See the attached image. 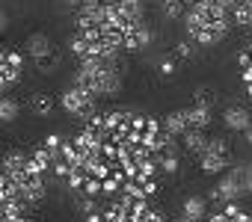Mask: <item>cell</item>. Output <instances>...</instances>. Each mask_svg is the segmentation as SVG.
Here are the masks:
<instances>
[{
  "instance_id": "20",
  "label": "cell",
  "mask_w": 252,
  "mask_h": 222,
  "mask_svg": "<svg viewBox=\"0 0 252 222\" xmlns=\"http://www.w3.org/2000/svg\"><path fill=\"white\" fill-rule=\"evenodd\" d=\"M158 9H160V15L169 18V21H181L184 12H187V6L181 3V0H158Z\"/></svg>"
},
{
  "instance_id": "3",
  "label": "cell",
  "mask_w": 252,
  "mask_h": 222,
  "mask_svg": "<svg viewBox=\"0 0 252 222\" xmlns=\"http://www.w3.org/2000/svg\"><path fill=\"white\" fill-rule=\"evenodd\" d=\"M71 83L83 86L98 101L101 98H116L122 92V83H125L119 56L116 59H83V62H77V71H74Z\"/></svg>"
},
{
  "instance_id": "18",
  "label": "cell",
  "mask_w": 252,
  "mask_h": 222,
  "mask_svg": "<svg viewBox=\"0 0 252 222\" xmlns=\"http://www.w3.org/2000/svg\"><path fill=\"white\" fill-rule=\"evenodd\" d=\"M18 116H21V101L12 98L9 92L0 95V125H12L18 122Z\"/></svg>"
},
{
  "instance_id": "9",
  "label": "cell",
  "mask_w": 252,
  "mask_h": 222,
  "mask_svg": "<svg viewBox=\"0 0 252 222\" xmlns=\"http://www.w3.org/2000/svg\"><path fill=\"white\" fill-rule=\"evenodd\" d=\"M24 54L15 51V48H0V95H6L12 86L21 83L24 77Z\"/></svg>"
},
{
  "instance_id": "7",
  "label": "cell",
  "mask_w": 252,
  "mask_h": 222,
  "mask_svg": "<svg viewBox=\"0 0 252 222\" xmlns=\"http://www.w3.org/2000/svg\"><path fill=\"white\" fill-rule=\"evenodd\" d=\"M243 195H246V166H228V169L220 175L217 187L211 190L208 201H211L214 207H222V204H228V201H240Z\"/></svg>"
},
{
  "instance_id": "5",
  "label": "cell",
  "mask_w": 252,
  "mask_h": 222,
  "mask_svg": "<svg viewBox=\"0 0 252 222\" xmlns=\"http://www.w3.org/2000/svg\"><path fill=\"white\" fill-rule=\"evenodd\" d=\"M21 54H24L27 62H33V68L39 74H54L63 65V51L57 48V42L48 33H39V30L24 39V51Z\"/></svg>"
},
{
  "instance_id": "11",
  "label": "cell",
  "mask_w": 252,
  "mask_h": 222,
  "mask_svg": "<svg viewBox=\"0 0 252 222\" xmlns=\"http://www.w3.org/2000/svg\"><path fill=\"white\" fill-rule=\"evenodd\" d=\"M202 222H252V213L246 207H240V201H228L222 207L208 210V216Z\"/></svg>"
},
{
  "instance_id": "29",
  "label": "cell",
  "mask_w": 252,
  "mask_h": 222,
  "mask_svg": "<svg viewBox=\"0 0 252 222\" xmlns=\"http://www.w3.org/2000/svg\"><path fill=\"white\" fill-rule=\"evenodd\" d=\"M181 3H184V6H190V3H196V0H181Z\"/></svg>"
},
{
  "instance_id": "21",
  "label": "cell",
  "mask_w": 252,
  "mask_h": 222,
  "mask_svg": "<svg viewBox=\"0 0 252 222\" xmlns=\"http://www.w3.org/2000/svg\"><path fill=\"white\" fill-rule=\"evenodd\" d=\"M172 56L178 59V62H190V59H196V45L187 39V42H178L175 48H172Z\"/></svg>"
},
{
  "instance_id": "25",
  "label": "cell",
  "mask_w": 252,
  "mask_h": 222,
  "mask_svg": "<svg viewBox=\"0 0 252 222\" xmlns=\"http://www.w3.org/2000/svg\"><path fill=\"white\" fill-rule=\"evenodd\" d=\"M246 195H252V163L246 166Z\"/></svg>"
},
{
  "instance_id": "14",
  "label": "cell",
  "mask_w": 252,
  "mask_h": 222,
  "mask_svg": "<svg viewBox=\"0 0 252 222\" xmlns=\"http://www.w3.org/2000/svg\"><path fill=\"white\" fill-rule=\"evenodd\" d=\"M27 107H30V113L36 119H51L54 110H57V98L51 92H33L30 101H27Z\"/></svg>"
},
{
  "instance_id": "28",
  "label": "cell",
  "mask_w": 252,
  "mask_h": 222,
  "mask_svg": "<svg viewBox=\"0 0 252 222\" xmlns=\"http://www.w3.org/2000/svg\"><path fill=\"white\" fill-rule=\"evenodd\" d=\"M175 222H202V219H190V216H184V213H178V219Z\"/></svg>"
},
{
  "instance_id": "26",
  "label": "cell",
  "mask_w": 252,
  "mask_h": 222,
  "mask_svg": "<svg viewBox=\"0 0 252 222\" xmlns=\"http://www.w3.org/2000/svg\"><path fill=\"white\" fill-rule=\"evenodd\" d=\"M3 27H6V12H3V3H0V33H3Z\"/></svg>"
},
{
  "instance_id": "10",
  "label": "cell",
  "mask_w": 252,
  "mask_h": 222,
  "mask_svg": "<svg viewBox=\"0 0 252 222\" xmlns=\"http://www.w3.org/2000/svg\"><path fill=\"white\" fill-rule=\"evenodd\" d=\"M18 216H27L24 201L15 195V190L9 187V181L0 172V222H15Z\"/></svg>"
},
{
  "instance_id": "17",
  "label": "cell",
  "mask_w": 252,
  "mask_h": 222,
  "mask_svg": "<svg viewBox=\"0 0 252 222\" xmlns=\"http://www.w3.org/2000/svg\"><path fill=\"white\" fill-rule=\"evenodd\" d=\"M187 154H193V157H199L202 151H205V145H208V131H187L184 137H181V142H178Z\"/></svg>"
},
{
  "instance_id": "22",
  "label": "cell",
  "mask_w": 252,
  "mask_h": 222,
  "mask_svg": "<svg viewBox=\"0 0 252 222\" xmlns=\"http://www.w3.org/2000/svg\"><path fill=\"white\" fill-rule=\"evenodd\" d=\"M178 65H181V62H178L172 54H166V56H160V59H158V74H160V77H175Z\"/></svg>"
},
{
  "instance_id": "6",
  "label": "cell",
  "mask_w": 252,
  "mask_h": 222,
  "mask_svg": "<svg viewBox=\"0 0 252 222\" xmlns=\"http://www.w3.org/2000/svg\"><path fill=\"white\" fill-rule=\"evenodd\" d=\"M57 107L63 110V113H68L71 119L86 122V119H92V116L98 113V98H95L92 92H86L83 86L68 83V86L60 92V98H57Z\"/></svg>"
},
{
  "instance_id": "27",
  "label": "cell",
  "mask_w": 252,
  "mask_h": 222,
  "mask_svg": "<svg viewBox=\"0 0 252 222\" xmlns=\"http://www.w3.org/2000/svg\"><path fill=\"white\" fill-rule=\"evenodd\" d=\"M243 137H246V142H249V148H252V125H249V128L243 131Z\"/></svg>"
},
{
  "instance_id": "24",
  "label": "cell",
  "mask_w": 252,
  "mask_h": 222,
  "mask_svg": "<svg viewBox=\"0 0 252 222\" xmlns=\"http://www.w3.org/2000/svg\"><path fill=\"white\" fill-rule=\"evenodd\" d=\"M65 3V9H86V6H98V3H104V0H63Z\"/></svg>"
},
{
  "instance_id": "12",
  "label": "cell",
  "mask_w": 252,
  "mask_h": 222,
  "mask_svg": "<svg viewBox=\"0 0 252 222\" xmlns=\"http://www.w3.org/2000/svg\"><path fill=\"white\" fill-rule=\"evenodd\" d=\"M231 27H252V0H222Z\"/></svg>"
},
{
  "instance_id": "4",
  "label": "cell",
  "mask_w": 252,
  "mask_h": 222,
  "mask_svg": "<svg viewBox=\"0 0 252 222\" xmlns=\"http://www.w3.org/2000/svg\"><path fill=\"white\" fill-rule=\"evenodd\" d=\"M83 222H166V216L158 207H152L149 198L116 195L104 201L95 213H89Z\"/></svg>"
},
{
  "instance_id": "16",
  "label": "cell",
  "mask_w": 252,
  "mask_h": 222,
  "mask_svg": "<svg viewBox=\"0 0 252 222\" xmlns=\"http://www.w3.org/2000/svg\"><path fill=\"white\" fill-rule=\"evenodd\" d=\"M237 68H240V83L246 89V95L252 98V39L243 45V51L237 54Z\"/></svg>"
},
{
  "instance_id": "8",
  "label": "cell",
  "mask_w": 252,
  "mask_h": 222,
  "mask_svg": "<svg viewBox=\"0 0 252 222\" xmlns=\"http://www.w3.org/2000/svg\"><path fill=\"white\" fill-rule=\"evenodd\" d=\"M196 160H199V169L205 175H222L231 166V145L222 137H208V145Z\"/></svg>"
},
{
  "instance_id": "13",
  "label": "cell",
  "mask_w": 252,
  "mask_h": 222,
  "mask_svg": "<svg viewBox=\"0 0 252 222\" xmlns=\"http://www.w3.org/2000/svg\"><path fill=\"white\" fill-rule=\"evenodd\" d=\"M222 125L231 131V134H243L249 125H252V113L246 107H225L222 110Z\"/></svg>"
},
{
  "instance_id": "23",
  "label": "cell",
  "mask_w": 252,
  "mask_h": 222,
  "mask_svg": "<svg viewBox=\"0 0 252 222\" xmlns=\"http://www.w3.org/2000/svg\"><path fill=\"white\" fill-rule=\"evenodd\" d=\"M214 101H217L214 89H208V86H199V89H196V101H193V104H199V107H208V110H214Z\"/></svg>"
},
{
  "instance_id": "2",
  "label": "cell",
  "mask_w": 252,
  "mask_h": 222,
  "mask_svg": "<svg viewBox=\"0 0 252 222\" xmlns=\"http://www.w3.org/2000/svg\"><path fill=\"white\" fill-rule=\"evenodd\" d=\"M0 172L9 181V187L15 190V195L24 201V207H36L45 201L48 195V178L39 172V166L33 163L30 151H6L0 157Z\"/></svg>"
},
{
  "instance_id": "15",
  "label": "cell",
  "mask_w": 252,
  "mask_h": 222,
  "mask_svg": "<svg viewBox=\"0 0 252 222\" xmlns=\"http://www.w3.org/2000/svg\"><path fill=\"white\" fill-rule=\"evenodd\" d=\"M184 119H187V131H208L211 122H214V110L193 104V107L184 110Z\"/></svg>"
},
{
  "instance_id": "1",
  "label": "cell",
  "mask_w": 252,
  "mask_h": 222,
  "mask_svg": "<svg viewBox=\"0 0 252 222\" xmlns=\"http://www.w3.org/2000/svg\"><path fill=\"white\" fill-rule=\"evenodd\" d=\"M184 33L196 48H214L231 33V18L222 0H196L184 12Z\"/></svg>"
},
{
  "instance_id": "19",
  "label": "cell",
  "mask_w": 252,
  "mask_h": 222,
  "mask_svg": "<svg viewBox=\"0 0 252 222\" xmlns=\"http://www.w3.org/2000/svg\"><path fill=\"white\" fill-rule=\"evenodd\" d=\"M181 213L190 219H205L208 216V198L205 195H187L181 201Z\"/></svg>"
}]
</instances>
